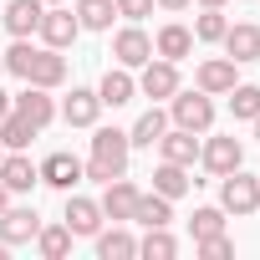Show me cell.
I'll use <instances>...</instances> for the list:
<instances>
[{
    "label": "cell",
    "mask_w": 260,
    "mask_h": 260,
    "mask_svg": "<svg viewBox=\"0 0 260 260\" xmlns=\"http://www.w3.org/2000/svg\"><path fill=\"white\" fill-rule=\"evenodd\" d=\"M127 153H133V143H127L122 127H97V133H92V158L82 164V174L97 179V184H112V179H122Z\"/></svg>",
    "instance_id": "6da1fadb"
},
{
    "label": "cell",
    "mask_w": 260,
    "mask_h": 260,
    "mask_svg": "<svg viewBox=\"0 0 260 260\" xmlns=\"http://www.w3.org/2000/svg\"><path fill=\"white\" fill-rule=\"evenodd\" d=\"M219 204L230 209V214H255L260 209V179L255 174H245V169H235V174H224V189H219Z\"/></svg>",
    "instance_id": "7a4b0ae2"
},
{
    "label": "cell",
    "mask_w": 260,
    "mask_h": 260,
    "mask_svg": "<svg viewBox=\"0 0 260 260\" xmlns=\"http://www.w3.org/2000/svg\"><path fill=\"white\" fill-rule=\"evenodd\" d=\"M209 122H214V102H209V92H174V127L204 133Z\"/></svg>",
    "instance_id": "3957f363"
},
{
    "label": "cell",
    "mask_w": 260,
    "mask_h": 260,
    "mask_svg": "<svg viewBox=\"0 0 260 260\" xmlns=\"http://www.w3.org/2000/svg\"><path fill=\"white\" fill-rule=\"evenodd\" d=\"M138 87H143V97H153V102H158V97H174V92H179V61H164V56L153 61V56H148Z\"/></svg>",
    "instance_id": "277c9868"
},
{
    "label": "cell",
    "mask_w": 260,
    "mask_h": 260,
    "mask_svg": "<svg viewBox=\"0 0 260 260\" xmlns=\"http://www.w3.org/2000/svg\"><path fill=\"white\" fill-rule=\"evenodd\" d=\"M199 158H204V169H209V174H219V179H224V174H235V169L245 164V148H240V138L230 133V138H209V143L199 148Z\"/></svg>",
    "instance_id": "5b68a950"
},
{
    "label": "cell",
    "mask_w": 260,
    "mask_h": 260,
    "mask_svg": "<svg viewBox=\"0 0 260 260\" xmlns=\"http://www.w3.org/2000/svg\"><path fill=\"white\" fill-rule=\"evenodd\" d=\"M0 184H6L11 194H31V189L41 184V169H36L21 148H11V158H0Z\"/></svg>",
    "instance_id": "8992f818"
},
{
    "label": "cell",
    "mask_w": 260,
    "mask_h": 260,
    "mask_svg": "<svg viewBox=\"0 0 260 260\" xmlns=\"http://www.w3.org/2000/svg\"><path fill=\"white\" fill-rule=\"evenodd\" d=\"M36 31H41V41H46V46H56V51H61V46H72V41H77L82 21H77L72 11L51 6V11H41V26H36Z\"/></svg>",
    "instance_id": "52a82bcc"
},
{
    "label": "cell",
    "mask_w": 260,
    "mask_h": 260,
    "mask_svg": "<svg viewBox=\"0 0 260 260\" xmlns=\"http://www.w3.org/2000/svg\"><path fill=\"white\" fill-rule=\"evenodd\" d=\"M41 184H51V189L72 194V189L82 184V158H72V153H51V158L41 164Z\"/></svg>",
    "instance_id": "ba28073f"
},
{
    "label": "cell",
    "mask_w": 260,
    "mask_h": 260,
    "mask_svg": "<svg viewBox=\"0 0 260 260\" xmlns=\"http://www.w3.org/2000/svg\"><path fill=\"white\" fill-rule=\"evenodd\" d=\"M112 56H117V67H143V61L153 56V41H148L138 26H127V31L112 36Z\"/></svg>",
    "instance_id": "9c48e42d"
},
{
    "label": "cell",
    "mask_w": 260,
    "mask_h": 260,
    "mask_svg": "<svg viewBox=\"0 0 260 260\" xmlns=\"http://www.w3.org/2000/svg\"><path fill=\"white\" fill-rule=\"evenodd\" d=\"M11 102H16V112H21V117L36 127V133H41V127H46L51 117H56V107H51L46 87H31V82H26V92H21V97H11Z\"/></svg>",
    "instance_id": "30bf717a"
},
{
    "label": "cell",
    "mask_w": 260,
    "mask_h": 260,
    "mask_svg": "<svg viewBox=\"0 0 260 260\" xmlns=\"http://www.w3.org/2000/svg\"><path fill=\"white\" fill-rule=\"evenodd\" d=\"M26 82L31 87H61L67 82V61H61V51L56 46H46V51H36V61H31V72H26Z\"/></svg>",
    "instance_id": "8fae6325"
},
{
    "label": "cell",
    "mask_w": 260,
    "mask_h": 260,
    "mask_svg": "<svg viewBox=\"0 0 260 260\" xmlns=\"http://www.w3.org/2000/svg\"><path fill=\"white\" fill-rule=\"evenodd\" d=\"M224 51H230L235 67L260 61V26H230V31H224Z\"/></svg>",
    "instance_id": "7c38bea8"
},
{
    "label": "cell",
    "mask_w": 260,
    "mask_h": 260,
    "mask_svg": "<svg viewBox=\"0 0 260 260\" xmlns=\"http://www.w3.org/2000/svg\"><path fill=\"white\" fill-rule=\"evenodd\" d=\"M133 209H138V189L127 184V179H112L107 184V194H102V219H133Z\"/></svg>",
    "instance_id": "4fadbf2b"
},
{
    "label": "cell",
    "mask_w": 260,
    "mask_h": 260,
    "mask_svg": "<svg viewBox=\"0 0 260 260\" xmlns=\"http://www.w3.org/2000/svg\"><path fill=\"white\" fill-rule=\"evenodd\" d=\"M36 230H41L36 209H6L0 214V240L6 245H26V240H36Z\"/></svg>",
    "instance_id": "5bb4252c"
},
{
    "label": "cell",
    "mask_w": 260,
    "mask_h": 260,
    "mask_svg": "<svg viewBox=\"0 0 260 260\" xmlns=\"http://www.w3.org/2000/svg\"><path fill=\"white\" fill-rule=\"evenodd\" d=\"M97 112H102V97H97L92 87H72V97H67L61 117H67L72 127H92V122H97Z\"/></svg>",
    "instance_id": "9a60e30c"
},
{
    "label": "cell",
    "mask_w": 260,
    "mask_h": 260,
    "mask_svg": "<svg viewBox=\"0 0 260 260\" xmlns=\"http://www.w3.org/2000/svg\"><path fill=\"white\" fill-rule=\"evenodd\" d=\"M67 230H72V235H97V230H102V204L72 194V199H67Z\"/></svg>",
    "instance_id": "2e32d148"
},
{
    "label": "cell",
    "mask_w": 260,
    "mask_h": 260,
    "mask_svg": "<svg viewBox=\"0 0 260 260\" xmlns=\"http://www.w3.org/2000/svg\"><path fill=\"white\" fill-rule=\"evenodd\" d=\"M41 11H46L41 0H11L0 21H6V31H11V36H31V31L41 26Z\"/></svg>",
    "instance_id": "e0dca14e"
},
{
    "label": "cell",
    "mask_w": 260,
    "mask_h": 260,
    "mask_svg": "<svg viewBox=\"0 0 260 260\" xmlns=\"http://www.w3.org/2000/svg\"><path fill=\"white\" fill-rule=\"evenodd\" d=\"M158 148H164V158H169V164H184V169L199 158V138L189 133V127H169V133L158 138Z\"/></svg>",
    "instance_id": "ac0fdd59"
},
{
    "label": "cell",
    "mask_w": 260,
    "mask_h": 260,
    "mask_svg": "<svg viewBox=\"0 0 260 260\" xmlns=\"http://www.w3.org/2000/svg\"><path fill=\"white\" fill-rule=\"evenodd\" d=\"M133 92H138V82L127 77V67H112V72L102 77V87H97L102 107H122V102H133Z\"/></svg>",
    "instance_id": "d6986e66"
},
{
    "label": "cell",
    "mask_w": 260,
    "mask_h": 260,
    "mask_svg": "<svg viewBox=\"0 0 260 260\" xmlns=\"http://www.w3.org/2000/svg\"><path fill=\"white\" fill-rule=\"evenodd\" d=\"M153 51H158L164 61H184V56L194 51V31H189V26H164L158 41H153Z\"/></svg>",
    "instance_id": "ffe728a7"
},
{
    "label": "cell",
    "mask_w": 260,
    "mask_h": 260,
    "mask_svg": "<svg viewBox=\"0 0 260 260\" xmlns=\"http://www.w3.org/2000/svg\"><path fill=\"white\" fill-rule=\"evenodd\" d=\"M189 184H199V179H189V169H184V164H169V158H164V164L153 169V189H158L164 199H179V194H189Z\"/></svg>",
    "instance_id": "44dd1931"
},
{
    "label": "cell",
    "mask_w": 260,
    "mask_h": 260,
    "mask_svg": "<svg viewBox=\"0 0 260 260\" xmlns=\"http://www.w3.org/2000/svg\"><path fill=\"white\" fill-rule=\"evenodd\" d=\"M133 219H138L143 230H158V224H169V219H174V199H164L158 189H153V194H138Z\"/></svg>",
    "instance_id": "7402d4cb"
},
{
    "label": "cell",
    "mask_w": 260,
    "mask_h": 260,
    "mask_svg": "<svg viewBox=\"0 0 260 260\" xmlns=\"http://www.w3.org/2000/svg\"><path fill=\"white\" fill-rule=\"evenodd\" d=\"M230 87H235V61L230 56H214V61L199 67V92L214 97V92H230Z\"/></svg>",
    "instance_id": "603a6c76"
},
{
    "label": "cell",
    "mask_w": 260,
    "mask_h": 260,
    "mask_svg": "<svg viewBox=\"0 0 260 260\" xmlns=\"http://www.w3.org/2000/svg\"><path fill=\"white\" fill-rule=\"evenodd\" d=\"M164 133H169V117H164L158 107H148V112H143V117L133 122V133H127V143H133V148H153V143H158Z\"/></svg>",
    "instance_id": "cb8c5ba5"
},
{
    "label": "cell",
    "mask_w": 260,
    "mask_h": 260,
    "mask_svg": "<svg viewBox=\"0 0 260 260\" xmlns=\"http://www.w3.org/2000/svg\"><path fill=\"white\" fill-rule=\"evenodd\" d=\"M97 255L102 260H127V255H138V240L127 230H97Z\"/></svg>",
    "instance_id": "d4e9b609"
},
{
    "label": "cell",
    "mask_w": 260,
    "mask_h": 260,
    "mask_svg": "<svg viewBox=\"0 0 260 260\" xmlns=\"http://www.w3.org/2000/svg\"><path fill=\"white\" fill-rule=\"evenodd\" d=\"M112 16H117L112 0H77V21H82V31H107Z\"/></svg>",
    "instance_id": "484cf974"
},
{
    "label": "cell",
    "mask_w": 260,
    "mask_h": 260,
    "mask_svg": "<svg viewBox=\"0 0 260 260\" xmlns=\"http://www.w3.org/2000/svg\"><path fill=\"white\" fill-rule=\"evenodd\" d=\"M31 138H36V127H31L16 107L0 117V143H6V148H31Z\"/></svg>",
    "instance_id": "4316f807"
},
{
    "label": "cell",
    "mask_w": 260,
    "mask_h": 260,
    "mask_svg": "<svg viewBox=\"0 0 260 260\" xmlns=\"http://www.w3.org/2000/svg\"><path fill=\"white\" fill-rule=\"evenodd\" d=\"M138 255H148V260H174V255H179V240L169 235V224H158V230H148V235L138 240Z\"/></svg>",
    "instance_id": "83f0119b"
},
{
    "label": "cell",
    "mask_w": 260,
    "mask_h": 260,
    "mask_svg": "<svg viewBox=\"0 0 260 260\" xmlns=\"http://www.w3.org/2000/svg\"><path fill=\"white\" fill-rule=\"evenodd\" d=\"M72 240H77V235H72L67 224H46V230H36V245H41L46 260H61V255L72 250Z\"/></svg>",
    "instance_id": "f1b7e54d"
},
{
    "label": "cell",
    "mask_w": 260,
    "mask_h": 260,
    "mask_svg": "<svg viewBox=\"0 0 260 260\" xmlns=\"http://www.w3.org/2000/svg\"><path fill=\"white\" fill-rule=\"evenodd\" d=\"M224 31H230V21L219 16V6H204V16L194 21V41H224Z\"/></svg>",
    "instance_id": "f546056e"
},
{
    "label": "cell",
    "mask_w": 260,
    "mask_h": 260,
    "mask_svg": "<svg viewBox=\"0 0 260 260\" xmlns=\"http://www.w3.org/2000/svg\"><path fill=\"white\" fill-rule=\"evenodd\" d=\"M230 112L255 122V117H260V87H250V82H245V87H230Z\"/></svg>",
    "instance_id": "4dcf8cb0"
},
{
    "label": "cell",
    "mask_w": 260,
    "mask_h": 260,
    "mask_svg": "<svg viewBox=\"0 0 260 260\" xmlns=\"http://www.w3.org/2000/svg\"><path fill=\"white\" fill-rule=\"evenodd\" d=\"M0 56H6V72L26 77V72H31V61H36V46H31L26 36H16V46H11V51H0Z\"/></svg>",
    "instance_id": "1f68e13d"
},
{
    "label": "cell",
    "mask_w": 260,
    "mask_h": 260,
    "mask_svg": "<svg viewBox=\"0 0 260 260\" xmlns=\"http://www.w3.org/2000/svg\"><path fill=\"white\" fill-rule=\"evenodd\" d=\"M224 235V209H194V240Z\"/></svg>",
    "instance_id": "d6a6232c"
},
{
    "label": "cell",
    "mask_w": 260,
    "mask_h": 260,
    "mask_svg": "<svg viewBox=\"0 0 260 260\" xmlns=\"http://www.w3.org/2000/svg\"><path fill=\"white\" fill-rule=\"evenodd\" d=\"M199 255H204V260H230L235 245H230L224 235H209V240H199Z\"/></svg>",
    "instance_id": "836d02e7"
},
{
    "label": "cell",
    "mask_w": 260,
    "mask_h": 260,
    "mask_svg": "<svg viewBox=\"0 0 260 260\" xmlns=\"http://www.w3.org/2000/svg\"><path fill=\"white\" fill-rule=\"evenodd\" d=\"M117 6V16H127V21H143L148 11H153V0H112Z\"/></svg>",
    "instance_id": "e575fe53"
},
{
    "label": "cell",
    "mask_w": 260,
    "mask_h": 260,
    "mask_svg": "<svg viewBox=\"0 0 260 260\" xmlns=\"http://www.w3.org/2000/svg\"><path fill=\"white\" fill-rule=\"evenodd\" d=\"M6 209H11V189H6V184H0V214H6Z\"/></svg>",
    "instance_id": "d590c367"
},
{
    "label": "cell",
    "mask_w": 260,
    "mask_h": 260,
    "mask_svg": "<svg viewBox=\"0 0 260 260\" xmlns=\"http://www.w3.org/2000/svg\"><path fill=\"white\" fill-rule=\"evenodd\" d=\"M158 6H164V11H184V6H189V0H158Z\"/></svg>",
    "instance_id": "8d00e7d4"
},
{
    "label": "cell",
    "mask_w": 260,
    "mask_h": 260,
    "mask_svg": "<svg viewBox=\"0 0 260 260\" xmlns=\"http://www.w3.org/2000/svg\"><path fill=\"white\" fill-rule=\"evenodd\" d=\"M11 107H16V102H11V97H6V92H0V117H6V112H11Z\"/></svg>",
    "instance_id": "74e56055"
},
{
    "label": "cell",
    "mask_w": 260,
    "mask_h": 260,
    "mask_svg": "<svg viewBox=\"0 0 260 260\" xmlns=\"http://www.w3.org/2000/svg\"><path fill=\"white\" fill-rule=\"evenodd\" d=\"M199 6H224V0H199Z\"/></svg>",
    "instance_id": "f35d334b"
},
{
    "label": "cell",
    "mask_w": 260,
    "mask_h": 260,
    "mask_svg": "<svg viewBox=\"0 0 260 260\" xmlns=\"http://www.w3.org/2000/svg\"><path fill=\"white\" fill-rule=\"evenodd\" d=\"M6 250H11V245H6V240H0V260H6Z\"/></svg>",
    "instance_id": "ab89813d"
},
{
    "label": "cell",
    "mask_w": 260,
    "mask_h": 260,
    "mask_svg": "<svg viewBox=\"0 0 260 260\" xmlns=\"http://www.w3.org/2000/svg\"><path fill=\"white\" fill-rule=\"evenodd\" d=\"M41 6H61V0H41Z\"/></svg>",
    "instance_id": "60d3db41"
},
{
    "label": "cell",
    "mask_w": 260,
    "mask_h": 260,
    "mask_svg": "<svg viewBox=\"0 0 260 260\" xmlns=\"http://www.w3.org/2000/svg\"><path fill=\"white\" fill-rule=\"evenodd\" d=\"M255 138H260V117H255Z\"/></svg>",
    "instance_id": "b9f144b4"
},
{
    "label": "cell",
    "mask_w": 260,
    "mask_h": 260,
    "mask_svg": "<svg viewBox=\"0 0 260 260\" xmlns=\"http://www.w3.org/2000/svg\"><path fill=\"white\" fill-rule=\"evenodd\" d=\"M0 158H6V143H0Z\"/></svg>",
    "instance_id": "7bdbcfd3"
},
{
    "label": "cell",
    "mask_w": 260,
    "mask_h": 260,
    "mask_svg": "<svg viewBox=\"0 0 260 260\" xmlns=\"http://www.w3.org/2000/svg\"><path fill=\"white\" fill-rule=\"evenodd\" d=\"M0 72H6V56H0Z\"/></svg>",
    "instance_id": "ee69618b"
}]
</instances>
